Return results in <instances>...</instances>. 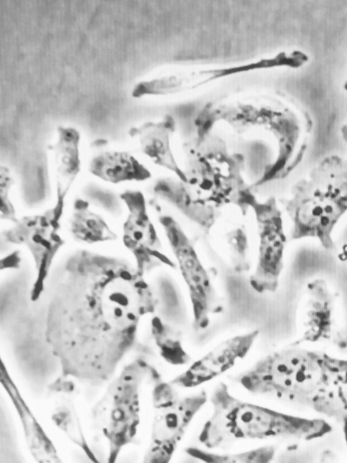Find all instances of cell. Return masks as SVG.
<instances>
[{
    "mask_svg": "<svg viewBox=\"0 0 347 463\" xmlns=\"http://www.w3.org/2000/svg\"><path fill=\"white\" fill-rule=\"evenodd\" d=\"M256 223L257 260L249 282L258 294L275 293L279 286L287 244L282 210L275 197L259 200L252 211Z\"/></svg>",
    "mask_w": 347,
    "mask_h": 463,
    "instance_id": "obj_11",
    "label": "cell"
},
{
    "mask_svg": "<svg viewBox=\"0 0 347 463\" xmlns=\"http://www.w3.org/2000/svg\"><path fill=\"white\" fill-rule=\"evenodd\" d=\"M335 308L336 294L325 279L309 281L302 309L303 331L295 342L305 345L333 341L337 335Z\"/></svg>",
    "mask_w": 347,
    "mask_h": 463,
    "instance_id": "obj_15",
    "label": "cell"
},
{
    "mask_svg": "<svg viewBox=\"0 0 347 463\" xmlns=\"http://www.w3.org/2000/svg\"><path fill=\"white\" fill-rule=\"evenodd\" d=\"M258 335L254 329L224 339L170 382L177 388L192 389L217 378L249 354Z\"/></svg>",
    "mask_w": 347,
    "mask_h": 463,
    "instance_id": "obj_13",
    "label": "cell"
},
{
    "mask_svg": "<svg viewBox=\"0 0 347 463\" xmlns=\"http://www.w3.org/2000/svg\"><path fill=\"white\" fill-rule=\"evenodd\" d=\"M153 416L141 463H170L189 425L208 401L203 390L183 395L153 365L149 375Z\"/></svg>",
    "mask_w": 347,
    "mask_h": 463,
    "instance_id": "obj_8",
    "label": "cell"
},
{
    "mask_svg": "<svg viewBox=\"0 0 347 463\" xmlns=\"http://www.w3.org/2000/svg\"><path fill=\"white\" fill-rule=\"evenodd\" d=\"M151 335L159 355L168 364H188L191 356L184 347L183 332L180 327L164 321L158 315H151Z\"/></svg>",
    "mask_w": 347,
    "mask_h": 463,
    "instance_id": "obj_22",
    "label": "cell"
},
{
    "mask_svg": "<svg viewBox=\"0 0 347 463\" xmlns=\"http://www.w3.org/2000/svg\"><path fill=\"white\" fill-rule=\"evenodd\" d=\"M184 180L163 177L154 184V199L178 211L209 234L228 208L246 215L258 203L246 179L247 160L214 130L194 133L183 144Z\"/></svg>",
    "mask_w": 347,
    "mask_h": 463,
    "instance_id": "obj_2",
    "label": "cell"
},
{
    "mask_svg": "<svg viewBox=\"0 0 347 463\" xmlns=\"http://www.w3.org/2000/svg\"><path fill=\"white\" fill-rule=\"evenodd\" d=\"M157 303L127 259L84 248L70 253L46 307V339L61 374L93 386L109 382Z\"/></svg>",
    "mask_w": 347,
    "mask_h": 463,
    "instance_id": "obj_1",
    "label": "cell"
},
{
    "mask_svg": "<svg viewBox=\"0 0 347 463\" xmlns=\"http://www.w3.org/2000/svg\"><path fill=\"white\" fill-rule=\"evenodd\" d=\"M89 172L109 184L143 182L151 178L150 170L133 155L126 151L106 149L91 156Z\"/></svg>",
    "mask_w": 347,
    "mask_h": 463,
    "instance_id": "obj_20",
    "label": "cell"
},
{
    "mask_svg": "<svg viewBox=\"0 0 347 463\" xmlns=\"http://www.w3.org/2000/svg\"><path fill=\"white\" fill-rule=\"evenodd\" d=\"M1 383L16 411L27 448L34 461L36 463H66L22 396L5 364L1 370Z\"/></svg>",
    "mask_w": 347,
    "mask_h": 463,
    "instance_id": "obj_18",
    "label": "cell"
},
{
    "mask_svg": "<svg viewBox=\"0 0 347 463\" xmlns=\"http://www.w3.org/2000/svg\"><path fill=\"white\" fill-rule=\"evenodd\" d=\"M235 380L251 393L276 397L334 420L347 448V359L295 341L267 354Z\"/></svg>",
    "mask_w": 347,
    "mask_h": 463,
    "instance_id": "obj_3",
    "label": "cell"
},
{
    "mask_svg": "<svg viewBox=\"0 0 347 463\" xmlns=\"http://www.w3.org/2000/svg\"><path fill=\"white\" fill-rule=\"evenodd\" d=\"M76 380L61 374L48 386L52 399L51 419L64 435L89 457L92 463H99L83 432L76 409Z\"/></svg>",
    "mask_w": 347,
    "mask_h": 463,
    "instance_id": "obj_16",
    "label": "cell"
},
{
    "mask_svg": "<svg viewBox=\"0 0 347 463\" xmlns=\"http://www.w3.org/2000/svg\"><path fill=\"white\" fill-rule=\"evenodd\" d=\"M341 135L342 139L347 143V122L341 128Z\"/></svg>",
    "mask_w": 347,
    "mask_h": 463,
    "instance_id": "obj_27",
    "label": "cell"
},
{
    "mask_svg": "<svg viewBox=\"0 0 347 463\" xmlns=\"http://www.w3.org/2000/svg\"><path fill=\"white\" fill-rule=\"evenodd\" d=\"M209 401L211 412L198 437L208 449L274 438L314 440L332 431L324 419L296 416L243 401L234 396L225 383L213 388Z\"/></svg>",
    "mask_w": 347,
    "mask_h": 463,
    "instance_id": "obj_5",
    "label": "cell"
},
{
    "mask_svg": "<svg viewBox=\"0 0 347 463\" xmlns=\"http://www.w3.org/2000/svg\"><path fill=\"white\" fill-rule=\"evenodd\" d=\"M153 364L143 358L127 364L108 384L92 409V420L104 438L106 463H117L124 448L132 444L140 425L141 392Z\"/></svg>",
    "mask_w": 347,
    "mask_h": 463,
    "instance_id": "obj_7",
    "label": "cell"
},
{
    "mask_svg": "<svg viewBox=\"0 0 347 463\" xmlns=\"http://www.w3.org/2000/svg\"><path fill=\"white\" fill-rule=\"evenodd\" d=\"M259 68V62L254 60L234 65L179 70L137 82L131 91V96L140 99L147 96L177 94L198 89L231 75L257 71Z\"/></svg>",
    "mask_w": 347,
    "mask_h": 463,
    "instance_id": "obj_14",
    "label": "cell"
},
{
    "mask_svg": "<svg viewBox=\"0 0 347 463\" xmlns=\"http://www.w3.org/2000/svg\"><path fill=\"white\" fill-rule=\"evenodd\" d=\"M64 206L65 202L55 201L43 213L17 218L2 232L6 242L26 248L33 258L34 277L30 292L33 303L39 301L45 292L53 261L65 244L61 233Z\"/></svg>",
    "mask_w": 347,
    "mask_h": 463,
    "instance_id": "obj_10",
    "label": "cell"
},
{
    "mask_svg": "<svg viewBox=\"0 0 347 463\" xmlns=\"http://www.w3.org/2000/svg\"><path fill=\"white\" fill-rule=\"evenodd\" d=\"M319 463H340L336 455L330 449H325L322 452Z\"/></svg>",
    "mask_w": 347,
    "mask_h": 463,
    "instance_id": "obj_26",
    "label": "cell"
},
{
    "mask_svg": "<svg viewBox=\"0 0 347 463\" xmlns=\"http://www.w3.org/2000/svg\"><path fill=\"white\" fill-rule=\"evenodd\" d=\"M55 142L49 146L55 180V200L65 202L81 169L80 133L72 126H59Z\"/></svg>",
    "mask_w": 347,
    "mask_h": 463,
    "instance_id": "obj_19",
    "label": "cell"
},
{
    "mask_svg": "<svg viewBox=\"0 0 347 463\" xmlns=\"http://www.w3.org/2000/svg\"><path fill=\"white\" fill-rule=\"evenodd\" d=\"M175 128L174 118L171 115H165L161 119L145 121L130 128L128 134L137 142L142 153L155 165L170 171L176 178L183 181V168L176 161L171 146Z\"/></svg>",
    "mask_w": 347,
    "mask_h": 463,
    "instance_id": "obj_17",
    "label": "cell"
},
{
    "mask_svg": "<svg viewBox=\"0 0 347 463\" xmlns=\"http://www.w3.org/2000/svg\"><path fill=\"white\" fill-rule=\"evenodd\" d=\"M157 222L187 288L192 317V326L196 331L205 330L211 317L223 312L225 307L222 297L202 261L195 244L179 222L173 215L161 211Z\"/></svg>",
    "mask_w": 347,
    "mask_h": 463,
    "instance_id": "obj_9",
    "label": "cell"
},
{
    "mask_svg": "<svg viewBox=\"0 0 347 463\" xmlns=\"http://www.w3.org/2000/svg\"><path fill=\"white\" fill-rule=\"evenodd\" d=\"M310 124L307 116L281 97L235 93L205 104L194 119V132L223 125L244 140L264 143L271 182L288 175L302 159Z\"/></svg>",
    "mask_w": 347,
    "mask_h": 463,
    "instance_id": "obj_4",
    "label": "cell"
},
{
    "mask_svg": "<svg viewBox=\"0 0 347 463\" xmlns=\"http://www.w3.org/2000/svg\"><path fill=\"white\" fill-rule=\"evenodd\" d=\"M226 242L230 257V263L237 272H243L249 269V263L246 260L249 249L248 236L243 227H232L226 232ZM229 257V258H230Z\"/></svg>",
    "mask_w": 347,
    "mask_h": 463,
    "instance_id": "obj_24",
    "label": "cell"
},
{
    "mask_svg": "<svg viewBox=\"0 0 347 463\" xmlns=\"http://www.w3.org/2000/svg\"><path fill=\"white\" fill-rule=\"evenodd\" d=\"M119 198L127 211L122 225V241L130 251L139 274L146 278L161 267L175 269L174 260L164 251L144 194L140 190L127 189Z\"/></svg>",
    "mask_w": 347,
    "mask_h": 463,
    "instance_id": "obj_12",
    "label": "cell"
},
{
    "mask_svg": "<svg viewBox=\"0 0 347 463\" xmlns=\"http://www.w3.org/2000/svg\"><path fill=\"white\" fill-rule=\"evenodd\" d=\"M67 227L71 238L82 244L94 245L117 239V233L105 217L92 210L89 202L82 197L73 201Z\"/></svg>",
    "mask_w": 347,
    "mask_h": 463,
    "instance_id": "obj_21",
    "label": "cell"
},
{
    "mask_svg": "<svg viewBox=\"0 0 347 463\" xmlns=\"http://www.w3.org/2000/svg\"><path fill=\"white\" fill-rule=\"evenodd\" d=\"M281 203L291 223V240L314 239L333 250V230L347 213V158L329 155L321 159Z\"/></svg>",
    "mask_w": 347,
    "mask_h": 463,
    "instance_id": "obj_6",
    "label": "cell"
},
{
    "mask_svg": "<svg viewBox=\"0 0 347 463\" xmlns=\"http://www.w3.org/2000/svg\"><path fill=\"white\" fill-rule=\"evenodd\" d=\"M15 184V181L10 173L9 168L5 165L1 166V216L2 219H6L11 222H14L17 217L12 201L10 200L9 193L11 187Z\"/></svg>",
    "mask_w": 347,
    "mask_h": 463,
    "instance_id": "obj_25",
    "label": "cell"
},
{
    "mask_svg": "<svg viewBox=\"0 0 347 463\" xmlns=\"http://www.w3.org/2000/svg\"><path fill=\"white\" fill-rule=\"evenodd\" d=\"M185 452L202 463H272L276 447L262 446L235 453H218L210 449L189 447Z\"/></svg>",
    "mask_w": 347,
    "mask_h": 463,
    "instance_id": "obj_23",
    "label": "cell"
},
{
    "mask_svg": "<svg viewBox=\"0 0 347 463\" xmlns=\"http://www.w3.org/2000/svg\"><path fill=\"white\" fill-rule=\"evenodd\" d=\"M343 90L347 92V79L342 85Z\"/></svg>",
    "mask_w": 347,
    "mask_h": 463,
    "instance_id": "obj_28",
    "label": "cell"
}]
</instances>
